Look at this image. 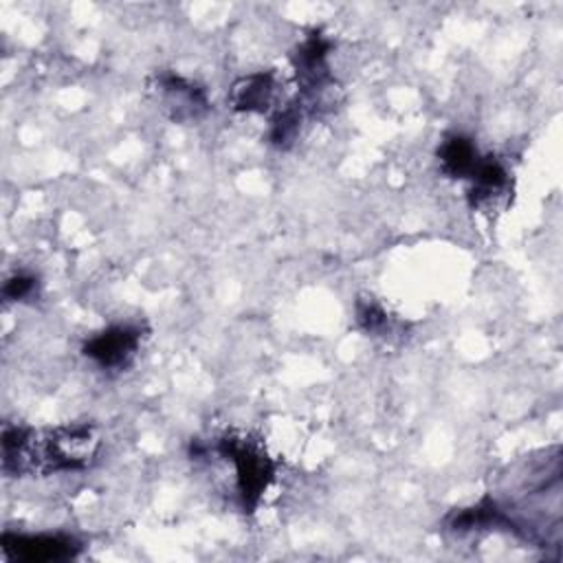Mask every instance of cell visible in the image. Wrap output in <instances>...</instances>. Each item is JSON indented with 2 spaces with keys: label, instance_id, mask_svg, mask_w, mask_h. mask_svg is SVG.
Masks as SVG:
<instances>
[{
  "label": "cell",
  "instance_id": "5b68a950",
  "mask_svg": "<svg viewBox=\"0 0 563 563\" xmlns=\"http://www.w3.org/2000/svg\"><path fill=\"white\" fill-rule=\"evenodd\" d=\"M328 52L330 43L319 32H313L293 54L295 74L306 93L319 91L330 80Z\"/></svg>",
  "mask_w": 563,
  "mask_h": 563
},
{
  "label": "cell",
  "instance_id": "277c9868",
  "mask_svg": "<svg viewBox=\"0 0 563 563\" xmlns=\"http://www.w3.org/2000/svg\"><path fill=\"white\" fill-rule=\"evenodd\" d=\"M142 333L133 326H113L95 335L87 346L85 354L102 368H122L137 352Z\"/></svg>",
  "mask_w": 563,
  "mask_h": 563
},
{
  "label": "cell",
  "instance_id": "3957f363",
  "mask_svg": "<svg viewBox=\"0 0 563 563\" xmlns=\"http://www.w3.org/2000/svg\"><path fill=\"white\" fill-rule=\"evenodd\" d=\"M82 545L65 534H14L5 532L3 552L10 559L27 563L67 561L78 556Z\"/></svg>",
  "mask_w": 563,
  "mask_h": 563
},
{
  "label": "cell",
  "instance_id": "7c38bea8",
  "mask_svg": "<svg viewBox=\"0 0 563 563\" xmlns=\"http://www.w3.org/2000/svg\"><path fill=\"white\" fill-rule=\"evenodd\" d=\"M34 291H36V278L27 275V273H19V275L10 278L3 289V293L10 302H21V300L30 297Z\"/></svg>",
  "mask_w": 563,
  "mask_h": 563
},
{
  "label": "cell",
  "instance_id": "9c48e42d",
  "mask_svg": "<svg viewBox=\"0 0 563 563\" xmlns=\"http://www.w3.org/2000/svg\"><path fill=\"white\" fill-rule=\"evenodd\" d=\"M473 190H471V203L482 205L493 194L502 192L508 185V172L495 157H480L473 174Z\"/></svg>",
  "mask_w": 563,
  "mask_h": 563
},
{
  "label": "cell",
  "instance_id": "7a4b0ae2",
  "mask_svg": "<svg viewBox=\"0 0 563 563\" xmlns=\"http://www.w3.org/2000/svg\"><path fill=\"white\" fill-rule=\"evenodd\" d=\"M218 451L234 462L236 466V482H238V493L243 497L245 508H256L258 502L262 499L264 491L269 488L273 480V464L264 455L262 449L251 444L245 438H225L218 444Z\"/></svg>",
  "mask_w": 563,
  "mask_h": 563
},
{
  "label": "cell",
  "instance_id": "6da1fadb",
  "mask_svg": "<svg viewBox=\"0 0 563 563\" xmlns=\"http://www.w3.org/2000/svg\"><path fill=\"white\" fill-rule=\"evenodd\" d=\"M100 433L91 425L58 427L45 436L30 433L16 475L30 471H80L87 469L100 451Z\"/></svg>",
  "mask_w": 563,
  "mask_h": 563
},
{
  "label": "cell",
  "instance_id": "30bf717a",
  "mask_svg": "<svg viewBox=\"0 0 563 563\" xmlns=\"http://www.w3.org/2000/svg\"><path fill=\"white\" fill-rule=\"evenodd\" d=\"M300 122H302V111L297 106H289L286 111H282L271 126V142L278 148H286L297 137Z\"/></svg>",
  "mask_w": 563,
  "mask_h": 563
},
{
  "label": "cell",
  "instance_id": "52a82bcc",
  "mask_svg": "<svg viewBox=\"0 0 563 563\" xmlns=\"http://www.w3.org/2000/svg\"><path fill=\"white\" fill-rule=\"evenodd\" d=\"M275 95L273 74H254L240 78L229 93V102L240 113H264L269 111Z\"/></svg>",
  "mask_w": 563,
  "mask_h": 563
},
{
  "label": "cell",
  "instance_id": "ba28073f",
  "mask_svg": "<svg viewBox=\"0 0 563 563\" xmlns=\"http://www.w3.org/2000/svg\"><path fill=\"white\" fill-rule=\"evenodd\" d=\"M438 159L442 166V172L451 179H471L480 155L471 139L462 135L447 137L438 150Z\"/></svg>",
  "mask_w": 563,
  "mask_h": 563
},
{
  "label": "cell",
  "instance_id": "8fae6325",
  "mask_svg": "<svg viewBox=\"0 0 563 563\" xmlns=\"http://www.w3.org/2000/svg\"><path fill=\"white\" fill-rule=\"evenodd\" d=\"M357 322L370 335H379V333H383L387 328L385 311L379 304L370 302V300H359V304H357Z\"/></svg>",
  "mask_w": 563,
  "mask_h": 563
},
{
  "label": "cell",
  "instance_id": "8992f818",
  "mask_svg": "<svg viewBox=\"0 0 563 563\" xmlns=\"http://www.w3.org/2000/svg\"><path fill=\"white\" fill-rule=\"evenodd\" d=\"M159 85H161L168 106L172 109V117L179 122L196 117L199 113H205L210 106L203 89H199L196 85L188 82L181 76H174V74L161 76Z\"/></svg>",
  "mask_w": 563,
  "mask_h": 563
}]
</instances>
